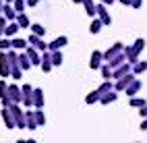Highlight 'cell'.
<instances>
[{"mask_svg": "<svg viewBox=\"0 0 147 143\" xmlns=\"http://www.w3.org/2000/svg\"><path fill=\"white\" fill-rule=\"evenodd\" d=\"M143 48H145V40L143 37H139L133 46H126L124 48V56H126V62H131V64H135L137 60H139V54L143 52Z\"/></svg>", "mask_w": 147, "mask_h": 143, "instance_id": "6da1fadb", "label": "cell"}, {"mask_svg": "<svg viewBox=\"0 0 147 143\" xmlns=\"http://www.w3.org/2000/svg\"><path fill=\"white\" fill-rule=\"evenodd\" d=\"M0 77H11V62L6 58V50H0Z\"/></svg>", "mask_w": 147, "mask_h": 143, "instance_id": "7a4b0ae2", "label": "cell"}, {"mask_svg": "<svg viewBox=\"0 0 147 143\" xmlns=\"http://www.w3.org/2000/svg\"><path fill=\"white\" fill-rule=\"evenodd\" d=\"M95 15H97V19L104 23V25H110L112 23V17H110V13H108V8H106V4H95Z\"/></svg>", "mask_w": 147, "mask_h": 143, "instance_id": "3957f363", "label": "cell"}, {"mask_svg": "<svg viewBox=\"0 0 147 143\" xmlns=\"http://www.w3.org/2000/svg\"><path fill=\"white\" fill-rule=\"evenodd\" d=\"M27 44H29V46H33L35 50H40V52L48 50V44H44V40H42V35H35V33H31V35H29V40H27Z\"/></svg>", "mask_w": 147, "mask_h": 143, "instance_id": "277c9868", "label": "cell"}, {"mask_svg": "<svg viewBox=\"0 0 147 143\" xmlns=\"http://www.w3.org/2000/svg\"><path fill=\"white\" fill-rule=\"evenodd\" d=\"M133 79H135V73H126V75H122L120 79H116L114 89H116V91H124V87H126V85H129Z\"/></svg>", "mask_w": 147, "mask_h": 143, "instance_id": "5b68a950", "label": "cell"}, {"mask_svg": "<svg viewBox=\"0 0 147 143\" xmlns=\"http://www.w3.org/2000/svg\"><path fill=\"white\" fill-rule=\"evenodd\" d=\"M25 54L29 56V60H31V66L42 62V52H40V50H35L33 46H27V48H25Z\"/></svg>", "mask_w": 147, "mask_h": 143, "instance_id": "8992f818", "label": "cell"}, {"mask_svg": "<svg viewBox=\"0 0 147 143\" xmlns=\"http://www.w3.org/2000/svg\"><path fill=\"white\" fill-rule=\"evenodd\" d=\"M6 95L11 98V102H17V104H21V100H23L21 87H17V85H8V89H6Z\"/></svg>", "mask_w": 147, "mask_h": 143, "instance_id": "52a82bcc", "label": "cell"}, {"mask_svg": "<svg viewBox=\"0 0 147 143\" xmlns=\"http://www.w3.org/2000/svg\"><path fill=\"white\" fill-rule=\"evenodd\" d=\"M124 50V46L120 44V42H116L112 48H110V50H106V52H102V56H104V60L108 62V60H110L112 58V56H116V54H118V52H122Z\"/></svg>", "mask_w": 147, "mask_h": 143, "instance_id": "ba28073f", "label": "cell"}, {"mask_svg": "<svg viewBox=\"0 0 147 143\" xmlns=\"http://www.w3.org/2000/svg\"><path fill=\"white\" fill-rule=\"evenodd\" d=\"M2 17L6 19V21H15V19H17V11L13 8L11 2H4L2 4Z\"/></svg>", "mask_w": 147, "mask_h": 143, "instance_id": "9c48e42d", "label": "cell"}, {"mask_svg": "<svg viewBox=\"0 0 147 143\" xmlns=\"http://www.w3.org/2000/svg\"><path fill=\"white\" fill-rule=\"evenodd\" d=\"M124 91H126V95H129V98H131V95H137V93L141 91V81H139V79H133V81L124 87Z\"/></svg>", "mask_w": 147, "mask_h": 143, "instance_id": "30bf717a", "label": "cell"}, {"mask_svg": "<svg viewBox=\"0 0 147 143\" xmlns=\"http://www.w3.org/2000/svg\"><path fill=\"white\" fill-rule=\"evenodd\" d=\"M116 100H118V93H116V89H110V91H106V93L100 95V102L104 104V106H108V104H112V102H116Z\"/></svg>", "mask_w": 147, "mask_h": 143, "instance_id": "8fae6325", "label": "cell"}, {"mask_svg": "<svg viewBox=\"0 0 147 143\" xmlns=\"http://www.w3.org/2000/svg\"><path fill=\"white\" fill-rule=\"evenodd\" d=\"M2 120H4V125H6V129H17L15 127V118H13V114H11V110H8L6 106H2Z\"/></svg>", "mask_w": 147, "mask_h": 143, "instance_id": "7c38bea8", "label": "cell"}, {"mask_svg": "<svg viewBox=\"0 0 147 143\" xmlns=\"http://www.w3.org/2000/svg\"><path fill=\"white\" fill-rule=\"evenodd\" d=\"M102 60H104L102 52H100V50H93V52H91V60H89V66H91L93 71H97V69L102 66Z\"/></svg>", "mask_w": 147, "mask_h": 143, "instance_id": "4fadbf2b", "label": "cell"}, {"mask_svg": "<svg viewBox=\"0 0 147 143\" xmlns=\"http://www.w3.org/2000/svg\"><path fill=\"white\" fill-rule=\"evenodd\" d=\"M66 44H68V37L66 35H60V37H56L54 42L48 44V50H60V48H64Z\"/></svg>", "mask_w": 147, "mask_h": 143, "instance_id": "5bb4252c", "label": "cell"}, {"mask_svg": "<svg viewBox=\"0 0 147 143\" xmlns=\"http://www.w3.org/2000/svg\"><path fill=\"white\" fill-rule=\"evenodd\" d=\"M25 129H31V131L37 129V120H35L33 110H27V112H25Z\"/></svg>", "mask_w": 147, "mask_h": 143, "instance_id": "9a60e30c", "label": "cell"}, {"mask_svg": "<svg viewBox=\"0 0 147 143\" xmlns=\"http://www.w3.org/2000/svg\"><path fill=\"white\" fill-rule=\"evenodd\" d=\"M21 29V27H19V23L17 21H8L6 25H4V33L2 35H6V37H13V35H17V31Z\"/></svg>", "mask_w": 147, "mask_h": 143, "instance_id": "2e32d148", "label": "cell"}, {"mask_svg": "<svg viewBox=\"0 0 147 143\" xmlns=\"http://www.w3.org/2000/svg\"><path fill=\"white\" fill-rule=\"evenodd\" d=\"M33 106L35 108H44V91L40 87L33 89Z\"/></svg>", "mask_w": 147, "mask_h": 143, "instance_id": "e0dca14e", "label": "cell"}, {"mask_svg": "<svg viewBox=\"0 0 147 143\" xmlns=\"http://www.w3.org/2000/svg\"><path fill=\"white\" fill-rule=\"evenodd\" d=\"M29 44H27V40H21V37H11V48H15V50H25Z\"/></svg>", "mask_w": 147, "mask_h": 143, "instance_id": "ac0fdd59", "label": "cell"}, {"mask_svg": "<svg viewBox=\"0 0 147 143\" xmlns=\"http://www.w3.org/2000/svg\"><path fill=\"white\" fill-rule=\"evenodd\" d=\"M50 60H52V66H60V64L64 62L60 50H50Z\"/></svg>", "mask_w": 147, "mask_h": 143, "instance_id": "d6986e66", "label": "cell"}, {"mask_svg": "<svg viewBox=\"0 0 147 143\" xmlns=\"http://www.w3.org/2000/svg\"><path fill=\"white\" fill-rule=\"evenodd\" d=\"M15 21L19 23V27H21V29H27L29 25H31V21H29V17L25 15V13H17V19Z\"/></svg>", "mask_w": 147, "mask_h": 143, "instance_id": "ffe728a7", "label": "cell"}, {"mask_svg": "<svg viewBox=\"0 0 147 143\" xmlns=\"http://www.w3.org/2000/svg\"><path fill=\"white\" fill-rule=\"evenodd\" d=\"M19 66H21V69L23 71H27V69H31V60H29V56L25 54V52H21V54H19Z\"/></svg>", "mask_w": 147, "mask_h": 143, "instance_id": "44dd1931", "label": "cell"}, {"mask_svg": "<svg viewBox=\"0 0 147 143\" xmlns=\"http://www.w3.org/2000/svg\"><path fill=\"white\" fill-rule=\"evenodd\" d=\"M21 75H23V69L19 66V60L11 64V77L13 79H21Z\"/></svg>", "mask_w": 147, "mask_h": 143, "instance_id": "7402d4cb", "label": "cell"}, {"mask_svg": "<svg viewBox=\"0 0 147 143\" xmlns=\"http://www.w3.org/2000/svg\"><path fill=\"white\" fill-rule=\"evenodd\" d=\"M81 4L85 6V13L89 17H95V4H93V0H83Z\"/></svg>", "mask_w": 147, "mask_h": 143, "instance_id": "603a6c76", "label": "cell"}, {"mask_svg": "<svg viewBox=\"0 0 147 143\" xmlns=\"http://www.w3.org/2000/svg\"><path fill=\"white\" fill-rule=\"evenodd\" d=\"M110 89H114V83H112V79H104V83L97 87V91L100 93H106V91H110Z\"/></svg>", "mask_w": 147, "mask_h": 143, "instance_id": "cb8c5ba5", "label": "cell"}, {"mask_svg": "<svg viewBox=\"0 0 147 143\" xmlns=\"http://www.w3.org/2000/svg\"><path fill=\"white\" fill-rule=\"evenodd\" d=\"M145 71H147V62L137 60V62H135V66H133V73H135V75H141V73H145Z\"/></svg>", "mask_w": 147, "mask_h": 143, "instance_id": "d4e9b609", "label": "cell"}, {"mask_svg": "<svg viewBox=\"0 0 147 143\" xmlns=\"http://www.w3.org/2000/svg\"><path fill=\"white\" fill-rule=\"evenodd\" d=\"M102 27H104V23L100 21V19H93L91 25H89V31H91V33H100V31H102Z\"/></svg>", "mask_w": 147, "mask_h": 143, "instance_id": "484cf974", "label": "cell"}, {"mask_svg": "<svg viewBox=\"0 0 147 143\" xmlns=\"http://www.w3.org/2000/svg\"><path fill=\"white\" fill-rule=\"evenodd\" d=\"M100 71H102V77H104V79H112V66L108 64V62L100 66Z\"/></svg>", "mask_w": 147, "mask_h": 143, "instance_id": "4316f807", "label": "cell"}, {"mask_svg": "<svg viewBox=\"0 0 147 143\" xmlns=\"http://www.w3.org/2000/svg\"><path fill=\"white\" fill-rule=\"evenodd\" d=\"M33 114H35L37 127H44V125H46V116H44V112H42V108H37V110H33Z\"/></svg>", "mask_w": 147, "mask_h": 143, "instance_id": "83f0119b", "label": "cell"}, {"mask_svg": "<svg viewBox=\"0 0 147 143\" xmlns=\"http://www.w3.org/2000/svg\"><path fill=\"white\" fill-rule=\"evenodd\" d=\"M100 95H102V93L97 91V89H95V91H91V93L85 98V104H95V102H100Z\"/></svg>", "mask_w": 147, "mask_h": 143, "instance_id": "f1b7e54d", "label": "cell"}, {"mask_svg": "<svg viewBox=\"0 0 147 143\" xmlns=\"http://www.w3.org/2000/svg\"><path fill=\"white\" fill-rule=\"evenodd\" d=\"M129 104H131L133 108H141V106H145L147 102H145L143 98H137V95H131V102H129Z\"/></svg>", "mask_w": 147, "mask_h": 143, "instance_id": "f546056e", "label": "cell"}, {"mask_svg": "<svg viewBox=\"0 0 147 143\" xmlns=\"http://www.w3.org/2000/svg\"><path fill=\"white\" fill-rule=\"evenodd\" d=\"M11 4H13V8H15L17 13H25V6H27V4H25V0H13Z\"/></svg>", "mask_w": 147, "mask_h": 143, "instance_id": "4dcf8cb0", "label": "cell"}, {"mask_svg": "<svg viewBox=\"0 0 147 143\" xmlns=\"http://www.w3.org/2000/svg\"><path fill=\"white\" fill-rule=\"evenodd\" d=\"M29 29H31V33H35V35H42V37H44V33H46V29H44L42 25H37V23H35V25H29Z\"/></svg>", "mask_w": 147, "mask_h": 143, "instance_id": "1f68e13d", "label": "cell"}, {"mask_svg": "<svg viewBox=\"0 0 147 143\" xmlns=\"http://www.w3.org/2000/svg\"><path fill=\"white\" fill-rule=\"evenodd\" d=\"M8 48H11V37L0 35V50H8Z\"/></svg>", "mask_w": 147, "mask_h": 143, "instance_id": "d6a6232c", "label": "cell"}, {"mask_svg": "<svg viewBox=\"0 0 147 143\" xmlns=\"http://www.w3.org/2000/svg\"><path fill=\"white\" fill-rule=\"evenodd\" d=\"M6 89H8V83L4 79H0V98H4V95H6Z\"/></svg>", "mask_w": 147, "mask_h": 143, "instance_id": "836d02e7", "label": "cell"}, {"mask_svg": "<svg viewBox=\"0 0 147 143\" xmlns=\"http://www.w3.org/2000/svg\"><path fill=\"white\" fill-rule=\"evenodd\" d=\"M21 93H23V95H31V93H33V87H31V85H23V87H21Z\"/></svg>", "mask_w": 147, "mask_h": 143, "instance_id": "e575fe53", "label": "cell"}, {"mask_svg": "<svg viewBox=\"0 0 147 143\" xmlns=\"http://www.w3.org/2000/svg\"><path fill=\"white\" fill-rule=\"evenodd\" d=\"M6 23H8V21H6V19H4L2 15H0V35L4 33V25H6Z\"/></svg>", "mask_w": 147, "mask_h": 143, "instance_id": "d590c367", "label": "cell"}, {"mask_svg": "<svg viewBox=\"0 0 147 143\" xmlns=\"http://www.w3.org/2000/svg\"><path fill=\"white\" fill-rule=\"evenodd\" d=\"M141 4H143V0H131V6L133 8H139Z\"/></svg>", "mask_w": 147, "mask_h": 143, "instance_id": "8d00e7d4", "label": "cell"}, {"mask_svg": "<svg viewBox=\"0 0 147 143\" xmlns=\"http://www.w3.org/2000/svg\"><path fill=\"white\" fill-rule=\"evenodd\" d=\"M139 114H141V118H145V116H147V104H145V106H141Z\"/></svg>", "mask_w": 147, "mask_h": 143, "instance_id": "74e56055", "label": "cell"}, {"mask_svg": "<svg viewBox=\"0 0 147 143\" xmlns=\"http://www.w3.org/2000/svg\"><path fill=\"white\" fill-rule=\"evenodd\" d=\"M37 2H40V0H25V4H27V6H35Z\"/></svg>", "mask_w": 147, "mask_h": 143, "instance_id": "f35d334b", "label": "cell"}, {"mask_svg": "<svg viewBox=\"0 0 147 143\" xmlns=\"http://www.w3.org/2000/svg\"><path fill=\"white\" fill-rule=\"evenodd\" d=\"M141 131H147V116L141 120Z\"/></svg>", "mask_w": 147, "mask_h": 143, "instance_id": "ab89813d", "label": "cell"}, {"mask_svg": "<svg viewBox=\"0 0 147 143\" xmlns=\"http://www.w3.org/2000/svg\"><path fill=\"white\" fill-rule=\"evenodd\" d=\"M120 4H124V6H131V0H118Z\"/></svg>", "mask_w": 147, "mask_h": 143, "instance_id": "60d3db41", "label": "cell"}, {"mask_svg": "<svg viewBox=\"0 0 147 143\" xmlns=\"http://www.w3.org/2000/svg\"><path fill=\"white\" fill-rule=\"evenodd\" d=\"M100 2H102V4H106V6H108V4H114V0H100Z\"/></svg>", "mask_w": 147, "mask_h": 143, "instance_id": "b9f144b4", "label": "cell"}, {"mask_svg": "<svg viewBox=\"0 0 147 143\" xmlns=\"http://www.w3.org/2000/svg\"><path fill=\"white\" fill-rule=\"evenodd\" d=\"M2 4H4V0H0V15H2Z\"/></svg>", "mask_w": 147, "mask_h": 143, "instance_id": "7bdbcfd3", "label": "cell"}, {"mask_svg": "<svg viewBox=\"0 0 147 143\" xmlns=\"http://www.w3.org/2000/svg\"><path fill=\"white\" fill-rule=\"evenodd\" d=\"M73 2H75V4H81V2H83V0H73Z\"/></svg>", "mask_w": 147, "mask_h": 143, "instance_id": "ee69618b", "label": "cell"}, {"mask_svg": "<svg viewBox=\"0 0 147 143\" xmlns=\"http://www.w3.org/2000/svg\"><path fill=\"white\" fill-rule=\"evenodd\" d=\"M4 2H13V0H4Z\"/></svg>", "mask_w": 147, "mask_h": 143, "instance_id": "f6af8a7d", "label": "cell"}]
</instances>
